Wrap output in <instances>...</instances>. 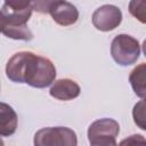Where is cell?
I'll use <instances>...</instances> for the list:
<instances>
[{
	"instance_id": "cell-13",
	"label": "cell",
	"mask_w": 146,
	"mask_h": 146,
	"mask_svg": "<svg viewBox=\"0 0 146 146\" xmlns=\"http://www.w3.org/2000/svg\"><path fill=\"white\" fill-rule=\"evenodd\" d=\"M32 0H5L2 9L10 11H22L29 8H32Z\"/></svg>"
},
{
	"instance_id": "cell-18",
	"label": "cell",
	"mask_w": 146,
	"mask_h": 146,
	"mask_svg": "<svg viewBox=\"0 0 146 146\" xmlns=\"http://www.w3.org/2000/svg\"><path fill=\"white\" fill-rule=\"evenodd\" d=\"M0 88H1V86H0Z\"/></svg>"
},
{
	"instance_id": "cell-11",
	"label": "cell",
	"mask_w": 146,
	"mask_h": 146,
	"mask_svg": "<svg viewBox=\"0 0 146 146\" xmlns=\"http://www.w3.org/2000/svg\"><path fill=\"white\" fill-rule=\"evenodd\" d=\"M130 14L136 17L140 23H145L146 14H145V0H131L129 3Z\"/></svg>"
},
{
	"instance_id": "cell-2",
	"label": "cell",
	"mask_w": 146,
	"mask_h": 146,
	"mask_svg": "<svg viewBox=\"0 0 146 146\" xmlns=\"http://www.w3.org/2000/svg\"><path fill=\"white\" fill-rule=\"evenodd\" d=\"M120 125L114 119L96 120L88 128V139L92 146H115Z\"/></svg>"
},
{
	"instance_id": "cell-5",
	"label": "cell",
	"mask_w": 146,
	"mask_h": 146,
	"mask_svg": "<svg viewBox=\"0 0 146 146\" xmlns=\"http://www.w3.org/2000/svg\"><path fill=\"white\" fill-rule=\"evenodd\" d=\"M122 22L121 10L113 5H104L92 14V24L98 31L108 32L116 29Z\"/></svg>"
},
{
	"instance_id": "cell-16",
	"label": "cell",
	"mask_w": 146,
	"mask_h": 146,
	"mask_svg": "<svg viewBox=\"0 0 146 146\" xmlns=\"http://www.w3.org/2000/svg\"><path fill=\"white\" fill-rule=\"evenodd\" d=\"M2 17H3V15H2V11L0 10V32H1V27H2Z\"/></svg>"
},
{
	"instance_id": "cell-4",
	"label": "cell",
	"mask_w": 146,
	"mask_h": 146,
	"mask_svg": "<svg viewBox=\"0 0 146 146\" xmlns=\"http://www.w3.org/2000/svg\"><path fill=\"white\" fill-rule=\"evenodd\" d=\"M35 146H75L78 144L76 133L66 127H49L40 129L34 135Z\"/></svg>"
},
{
	"instance_id": "cell-6",
	"label": "cell",
	"mask_w": 146,
	"mask_h": 146,
	"mask_svg": "<svg viewBox=\"0 0 146 146\" xmlns=\"http://www.w3.org/2000/svg\"><path fill=\"white\" fill-rule=\"evenodd\" d=\"M49 14L51 15L52 19L62 26L73 25L79 18V11L76 7L65 0L55 1L49 9Z\"/></svg>"
},
{
	"instance_id": "cell-8",
	"label": "cell",
	"mask_w": 146,
	"mask_h": 146,
	"mask_svg": "<svg viewBox=\"0 0 146 146\" xmlns=\"http://www.w3.org/2000/svg\"><path fill=\"white\" fill-rule=\"evenodd\" d=\"M17 123L18 117L15 110L10 105L0 102V136L8 137L14 135Z\"/></svg>"
},
{
	"instance_id": "cell-12",
	"label": "cell",
	"mask_w": 146,
	"mask_h": 146,
	"mask_svg": "<svg viewBox=\"0 0 146 146\" xmlns=\"http://www.w3.org/2000/svg\"><path fill=\"white\" fill-rule=\"evenodd\" d=\"M132 116H133V121L135 123L143 130L146 129V124H145V102L144 99H141L139 103H137L133 107L132 111Z\"/></svg>"
},
{
	"instance_id": "cell-9",
	"label": "cell",
	"mask_w": 146,
	"mask_h": 146,
	"mask_svg": "<svg viewBox=\"0 0 146 146\" xmlns=\"http://www.w3.org/2000/svg\"><path fill=\"white\" fill-rule=\"evenodd\" d=\"M145 73H146V65H145V63H141L140 65L135 67L129 75V81H130V84H131L135 94L138 97H140L141 99H144L145 95H146Z\"/></svg>"
},
{
	"instance_id": "cell-15",
	"label": "cell",
	"mask_w": 146,
	"mask_h": 146,
	"mask_svg": "<svg viewBox=\"0 0 146 146\" xmlns=\"http://www.w3.org/2000/svg\"><path fill=\"white\" fill-rule=\"evenodd\" d=\"M138 140L141 141V143H145V139L143 138V136H140V135H133V136H130L129 139H125V140L121 141V144L122 145H124V144H136V143H138Z\"/></svg>"
},
{
	"instance_id": "cell-7",
	"label": "cell",
	"mask_w": 146,
	"mask_h": 146,
	"mask_svg": "<svg viewBox=\"0 0 146 146\" xmlns=\"http://www.w3.org/2000/svg\"><path fill=\"white\" fill-rule=\"evenodd\" d=\"M80 86L71 79H59L55 81L49 90L50 96L59 100L74 99L80 95Z\"/></svg>"
},
{
	"instance_id": "cell-3",
	"label": "cell",
	"mask_w": 146,
	"mask_h": 146,
	"mask_svg": "<svg viewBox=\"0 0 146 146\" xmlns=\"http://www.w3.org/2000/svg\"><path fill=\"white\" fill-rule=\"evenodd\" d=\"M111 55L121 66H128L137 62L140 55V44L137 39L128 34L116 35L111 44Z\"/></svg>"
},
{
	"instance_id": "cell-17",
	"label": "cell",
	"mask_w": 146,
	"mask_h": 146,
	"mask_svg": "<svg viewBox=\"0 0 146 146\" xmlns=\"http://www.w3.org/2000/svg\"><path fill=\"white\" fill-rule=\"evenodd\" d=\"M0 145H3V141H2L1 139H0Z\"/></svg>"
},
{
	"instance_id": "cell-1",
	"label": "cell",
	"mask_w": 146,
	"mask_h": 146,
	"mask_svg": "<svg viewBox=\"0 0 146 146\" xmlns=\"http://www.w3.org/2000/svg\"><path fill=\"white\" fill-rule=\"evenodd\" d=\"M6 75L16 83H27L33 88H46L55 81L56 67L46 57L31 51H19L7 62Z\"/></svg>"
},
{
	"instance_id": "cell-14",
	"label": "cell",
	"mask_w": 146,
	"mask_h": 146,
	"mask_svg": "<svg viewBox=\"0 0 146 146\" xmlns=\"http://www.w3.org/2000/svg\"><path fill=\"white\" fill-rule=\"evenodd\" d=\"M55 1L57 0H32L31 5L33 10H36L38 13H41V14H47L49 13V9Z\"/></svg>"
},
{
	"instance_id": "cell-10",
	"label": "cell",
	"mask_w": 146,
	"mask_h": 146,
	"mask_svg": "<svg viewBox=\"0 0 146 146\" xmlns=\"http://www.w3.org/2000/svg\"><path fill=\"white\" fill-rule=\"evenodd\" d=\"M1 32L7 38H10L14 40L30 41L33 39V33L27 27V24H25V25H10V24H6L2 22Z\"/></svg>"
}]
</instances>
